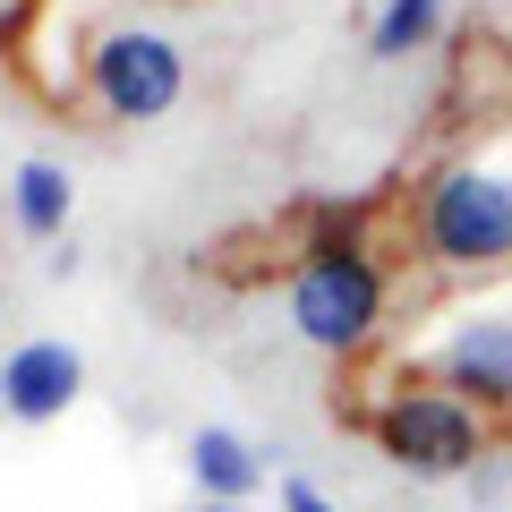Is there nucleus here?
<instances>
[{
    "mask_svg": "<svg viewBox=\"0 0 512 512\" xmlns=\"http://www.w3.org/2000/svg\"><path fill=\"white\" fill-rule=\"evenodd\" d=\"M504 478H512V461H504V453H487V461L470 470V495H504Z\"/></svg>",
    "mask_w": 512,
    "mask_h": 512,
    "instance_id": "obj_11",
    "label": "nucleus"
},
{
    "mask_svg": "<svg viewBox=\"0 0 512 512\" xmlns=\"http://www.w3.org/2000/svg\"><path fill=\"white\" fill-rule=\"evenodd\" d=\"M427 376L453 384L478 419H512V308H470L427 350Z\"/></svg>",
    "mask_w": 512,
    "mask_h": 512,
    "instance_id": "obj_5",
    "label": "nucleus"
},
{
    "mask_svg": "<svg viewBox=\"0 0 512 512\" xmlns=\"http://www.w3.org/2000/svg\"><path fill=\"white\" fill-rule=\"evenodd\" d=\"M410 239L436 274H504L512 265V171L504 163H461L427 171L419 197H410Z\"/></svg>",
    "mask_w": 512,
    "mask_h": 512,
    "instance_id": "obj_1",
    "label": "nucleus"
},
{
    "mask_svg": "<svg viewBox=\"0 0 512 512\" xmlns=\"http://www.w3.org/2000/svg\"><path fill=\"white\" fill-rule=\"evenodd\" d=\"M9 205H18V231L60 239V231H69L77 188H69V171H60V163H18V180H9Z\"/></svg>",
    "mask_w": 512,
    "mask_h": 512,
    "instance_id": "obj_8",
    "label": "nucleus"
},
{
    "mask_svg": "<svg viewBox=\"0 0 512 512\" xmlns=\"http://www.w3.org/2000/svg\"><path fill=\"white\" fill-rule=\"evenodd\" d=\"M77 393H86V359L69 342H18L0 359V410L26 427H52Z\"/></svg>",
    "mask_w": 512,
    "mask_h": 512,
    "instance_id": "obj_6",
    "label": "nucleus"
},
{
    "mask_svg": "<svg viewBox=\"0 0 512 512\" xmlns=\"http://www.w3.org/2000/svg\"><path fill=\"white\" fill-rule=\"evenodd\" d=\"M188 86V60L171 35H154V26H103V35L86 43V94L103 120L137 128V120H163L171 103H180Z\"/></svg>",
    "mask_w": 512,
    "mask_h": 512,
    "instance_id": "obj_4",
    "label": "nucleus"
},
{
    "mask_svg": "<svg viewBox=\"0 0 512 512\" xmlns=\"http://www.w3.org/2000/svg\"><path fill=\"white\" fill-rule=\"evenodd\" d=\"M384 308H393V282H384L376 248H299L291 282H282L291 333L325 359H359L384 333Z\"/></svg>",
    "mask_w": 512,
    "mask_h": 512,
    "instance_id": "obj_3",
    "label": "nucleus"
},
{
    "mask_svg": "<svg viewBox=\"0 0 512 512\" xmlns=\"http://www.w3.org/2000/svg\"><path fill=\"white\" fill-rule=\"evenodd\" d=\"M197 512H248V504H197Z\"/></svg>",
    "mask_w": 512,
    "mask_h": 512,
    "instance_id": "obj_12",
    "label": "nucleus"
},
{
    "mask_svg": "<svg viewBox=\"0 0 512 512\" xmlns=\"http://www.w3.org/2000/svg\"><path fill=\"white\" fill-rule=\"evenodd\" d=\"M188 478H197V504H248L265 487V453L239 427H197L188 436Z\"/></svg>",
    "mask_w": 512,
    "mask_h": 512,
    "instance_id": "obj_7",
    "label": "nucleus"
},
{
    "mask_svg": "<svg viewBox=\"0 0 512 512\" xmlns=\"http://www.w3.org/2000/svg\"><path fill=\"white\" fill-rule=\"evenodd\" d=\"M282 512H342L333 495H316L308 478H282Z\"/></svg>",
    "mask_w": 512,
    "mask_h": 512,
    "instance_id": "obj_10",
    "label": "nucleus"
},
{
    "mask_svg": "<svg viewBox=\"0 0 512 512\" xmlns=\"http://www.w3.org/2000/svg\"><path fill=\"white\" fill-rule=\"evenodd\" d=\"M444 35V0H384L376 18H367V52L376 60H410Z\"/></svg>",
    "mask_w": 512,
    "mask_h": 512,
    "instance_id": "obj_9",
    "label": "nucleus"
},
{
    "mask_svg": "<svg viewBox=\"0 0 512 512\" xmlns=\"http://www.w3.org/2000/svg\"><path fill=\"white\" fill-rule=\"evenodd\" d=\"M487 427L495 419H478L453 384H436L427 367L393 376L376 402H367L376 453L393 461V470H410V478H470L478 461H487Z\"/></svg>",
    "mask_w": 512,
    "mask_h": 512,
    "instance_id": "obj_2",
    "label": "nucleus"
}]
</instances>
